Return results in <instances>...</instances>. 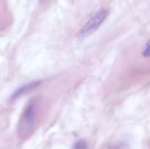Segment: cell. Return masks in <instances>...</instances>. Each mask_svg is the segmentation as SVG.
Returning a JSON list of instances; mask_svg holds the SVG:
<instances>
[{
	"mask_svg": "<svg viewBox=\"0 0 150 149\" xmlns=\"http://www.w3.org/2000/svg\"><path fill=\"white\" fill-rule=\"evenodd\" d=\"M142 56L144 58H149L150 57V39L145 44L144 48L142 51Z\"/></svg>",
	"mask_w": 150,
	"mask_h": 149,
	"instance_id": "4",
	"label": "cell"
},
{
	"mask_svg": "<svg viewBox=\"0 0 150 149\" xmlns=\"http://www.w3.org/2000/svg\"><path fill=\"white\" fill-rule=\"evenodd\" d=\"M73 149H86V143L83 140H79L73 145Z\"/></svg>",
	"mask_w": 150,
	"mask_h": 149,
	"instance_id": "5",
	"label": "cell"
},
{
	"mask_svg": "<svg viewBox=\"0 0 150 149\" xmlns=\"http://www.w3.org/2000/svg\"><path fill=\"white\" fill-rule=\"evenodd\" d=\"M128 146L125 143H120L116 144L115 145L112 146L111 149H127Z\"/></svg>",
	"mask_w": 150,
	"mask_h": 149,
	"instance_id": "6",
	"label": "cell"
},
{
	"mask_svg": "<svg viewBox=\"0 0 150 149\" xmlns=\"http://www.w3.org/2000/svg\"><path fill=\"white\" fill-rule=\"evenodd\" d=\"M107 15H108V10L105 9H101L97 11L80 29L78 33L79 37H86L93 34L103 23Z\"/></svg>",
	"mask_w": 150,
	"mask_h": 149,
	"instance_id": "2",
	"label": "cell"
},
{
	"mask_svg": "<svg viewBox=\"0 0 150 149\" xmlns=\"http://www.w3.org/2000/svg\"><path fill=\"white\" fill-rule=\"evenodd\" d=\"M42 83V80H33L29 83H26V84L23 85L21 87H19L14 93H13L11 96V100H16V99H18L20 96H23V95L26 94L28 92L31 91L33 89H36V88L39 87L41 84Z\"/></svg>",
	"mask_w": 150,
	"mask_h": 149,
	"instance_id": "3",
	"label": "cell"
},
{
	"mask_svg": "<svg viewBox=\"0 0 150 149\" xmlns=\"http://www.w3.org/2000/svg\"><path fill=\"white\" fill-rule=\"evenodd\" d=\"M40 99L39 97L32 98L23 109L18 125V134L23 138L32 132L38 119Z\"/></svg>",
	"mask_w": 150,
	"mask_h": 149,
	"instance_id": "1",
	"label": "cell"
}]
</instances>
